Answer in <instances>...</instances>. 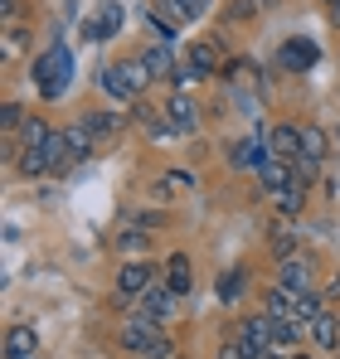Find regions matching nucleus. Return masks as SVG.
Listing matches in <instances>:
<instances>
[{
	"mask_svg": "<svg viewBox=\"0 0 340 359\" xmlns=\"http://www.w3.org/2000/svg\"><path fill=\"white\" fill-rule=\"evenodd\" d=\"M117 340H122L126 355H136V359H170L175 355V340H170L161 325L141 320V316H126L122 330H117Z\"/></svg>",
	"mask_w": 340,
	"mask_h": 359,
	"instance_id": "1",
	"label": "nucleus"
},
{
	"mask_svg": "<svg viewBox=\"0 0 340 359\" xmlns=\"http://www.w3.org/2000/svg\"><path fill=\"white\" fill-rule=\"evenodd\" d=\"M34 83H39V93H44L49 102H58V97L68 93V83H73V49H68L63 39H54V44L34 59Z\"/></svg>",
	"mask_w": 340,
	"mask_h": 359,
	"instance_id": "2",
	"label": "nucleus"
},
{
	"mask_svg": "<svg viewBox=\"0 0 340 359\" xmlns=\"http://www.w3.org/2000/svg\"><path fill=\"white\" fill-rule=\"evenodd\" d=\"M161 277H166V267H156V262H122L117 267V297L136 301L141 292H151Z\"/></svg>",
	"mask_w": 340,
	"mask_h": 359,
	"instance_id": "3",
	"label": "nucleus"
},
{
	"mask_svg": "<svg viewBox=\"0 0 340 359\" xmlns=\"http://www.w3.org/2000/svg\"><path fill=\"white\" fill-rule=\"evenodd\" d=\"M233 335L243 340L248 359H263L268 350H273V311H258V316H248V320H243Z\"/></svg>",
	"mask_w": 340,
	"mask_h": 359,
	"instance_id": "4",
	"label": "nucleus"
},
{
	"mask_svg": "<svg viewBox=\"0 0 340 359\" xmlns=\"http://www.w3.org/2000/svg\"><path fill=\"white\" fill-rule=\"evenodd\" d=\"M175 292H170L166 282H156V287H151V292H141V297H136V311H131V316H141V320H151V325H166L170 316H175Z\"/></svg>",
	"mask_w": 340,
	"mask_h": 359,
	"instance_id": "5",
	"label": "nucleus"
},
{
	"mask_svg": "<svg viewBox=\"0 0 340 359\" xmlns=\"http://www.w3.org/2000/svg\"><path fill=\"white\" fill-rule=\"evenodd\" d=\"M321 59V49H316V39H301V34H292L282 39V49H277V63H282L287 73H311Z\"/></svg>",
	"mask_w": 340,
	"mask_h": 359,
	"instance_id": "6",
	"label": "nucleus"
},
{
	"mask_svg": "<svg viewBox=\"0 0 340 359\" xmlns=\"http://www.w3.org/2000/svg\"><path fill=\"white\" fill-rule=\"evenodd\" d=\"M263 161H273V151H268V131L243 136V141L228 146V165H233V170H258Z\"/></svg>",
	"mask_w": 340,
	"mask_h": 359,
	"instance_id": "7",
	"label": "nucleus"
},
{
	"mask_svg": "<svg viewBox=\"0 0 340 359\" xmlns=\"http://www.w3.org/2000/svg\"><path fill=\"white\" fill-rule=\"evenodd\" d=\"M122 20H126V10H122L117 0H103V5H98V15H93V20L83 25V39H88V44H103V39H117Z\"/></svg>",
	"mask_w": 340,
	"mask_h": 359,
	"instance_id": "8",
	"label": "nucleus"
},
{
	"mask_svg": "<svg viewBox=\"0 0 340 359\" xmlns=\"http://www.w3.org/2000/svg\"><path fill=\"white\" fill-rule=\"evenodd\" d=\"M277 282L292 287V292H311V282H316V267H311V257L306 252H292L277 262Z\"/></svg>",
	"mask_w": 340,
	"mask_h": 359,
	"instance_id": "9",
	"label": "nucleus"
},
{
	"mask_svg": "<svg viewBox=\"0 0 340 359\" xmlns=\"http://www.w3.org/2000/svg\"><path fill=\"white\" fill-rule=\"evenodd\" d=\"M0 355L5 359H30V355H39V330L34 325H10L5 330V340H0Z\"/></svg>",
	"mask_w": 340,
	"mask_h": 359,
	"instance_id": "10",
	"label": "nucleus"
},
{
	"mask_svg": "<svg viewBox=\"0 0 340 359\" xmlns=\"http://www.w3.org/2000/svg\"><path fill=\"white\" fill-rule=\"evenodd\" d=\"M166 117H170V126H175V136H195V131H200V107H195L190 93H175V97H170Z\"/></svg>",
	"mask_w": 340,
	"mask_h": 359,
	"instance_id": "11",
	"label": "nucleus"
},
{
	"mask_svg": "<svg viewBox=\"0 0 340 359\" xmlns=\"http://www.w3.org/2000/svg\"><path fill=\"white\" fill-rule=\"evenodd\" d=\"M161 282H166L175 297H190V292H195V267H190V252H170V257H166V277H161Z\"/></svg>",
	"mask_w": 340,
	"mask_h": 359,
	"instance_id": "12",
	"label": "nucleus"
},
{
	"mask_svg": "<svg viewBox=\"0 0 340 359\" xmlns=\"http://www.w3.org/2000/svg\"><path fill=\"white\" fill-rule=\"evenodd\" d=\"M268 151H273L277 161H296V156H301V126L277 121V126L268 131Z\"/></svg>",
	"mask_w": 340,
	"mask_h": 359,
	"instance_id": "13",
	"label": "nucleus"
},
{
	"mask_svg": "<svg viewBox=\"0 0 340 359\" xmlns=\"http://www.w3.org/2000/svg\"><path fill=\"white\" fill-rule=\"evenodd\" d=\"M98 88L112 97V102H141V93L131 88V78L122 73V63H112V68H103V78H98Z\"/></svg>",
	"mask_w": 340,
	"mask_h": 359,
	"instance_id": "14",
	"label": "nucleus"
},
{
	"mask_svg": "<svg viewBox=\"0 0 340 359\" xmlns=\"http://www.w3.org/2000/svg\"><path fill=\"white\" fill-rule=\"evenodd\" d=\"M258 184L268 189V194H277V189H287V184H296V170H292V161H263L258 165Z\"/></svg>",
	"mask_w": 340,
	"mask_h": 359,
	"instance_id": "15",
	"label": "nucleus"
},
{
	"mask_svg": "<svg viewBox=\"0 0 340 359\" xmlns=\"http://www.w3.org/2000/svg\"><path fill=\"white\" fill-rule=\"evenodd\" d=\"M141 20H146L151 44H175V20H170L161 5H146V10H141Z\"/></svg>",
	"mask_w": 340,
	"mask_h": 359,
	"instance_id": "16",
	"label": "nucleus"
},
{
	"mask_svg": "<svg viewBox=\"0 0 340 359\" xmlns=\"http://www.w3.org/2000/svg\"><path fill=\"white\" fill-rule=\"evenodd\" d=\"M306 335H311V345L316 350H336V340H340V320L331 316V311H321L311 325H306Z\"/></svg>",
	"mask_w": 340,
	"mask_h": 359,
	"instance_id": "17",
	"label": "nucleus"
},
{
	"mask_svg": "<svg viewBox=\"0 0 340 359\" xmlns=\"http://www.w3.org/2000/svg\"><path fill=\"white\" fill-rule=\"evenodd\" d=\"M141 63L151 68V78H175L180 73V63L170 59V44H146L141 49Z\"/></svg>",
	"mask_w": 340,
	"mask_h": 359,
	"instance_id": "18",
	"label": "nucleus"
},
{
	"mask_svg": "<svg viewBox=\"0 0 340 359\" xmlns=\"http://www.w3.org/2000/svg\"><path fill=\"white\" fill-rule=\"evenodd\" d=\"M185 63H190V68H200L204 78L224 68V59H219V44H214V39H200V44H190V59H185Z\"/></svg>",
	"mask_w": 340,
	"mask_h": 359,
	"instance_id": "19",
	"label": "nucleus"
},
{
	"mask_svg": "<svg viewBox=\"0 0 340 359\" xmlns=\"http://www.w3.org/2000/svg\"><path fill=\"white\" fill-rule=\"evenodd\" d=\"M136 126L146 131V136H175V126H170V117L166 112H156V107H146V102H136Z\"/></svg>",
	"mask_w": 340,
	"mask_h": 359,
	"instance_id": "20",
	"label": "nucleus"
},
{
	"mask_svg": "<svg viewBox=\"0 0 340 359\" xmlns=\"http://www.w3.org/2000/svg\"><path fill=\"white\" fill-rule=\"evenodd\" d=\"M326 151H331V136H326V126L306 121V126H301V156H311V161H326Z\"/></svg>",
	"mask_w": 340,
	"mask_h": 359,
	"instance_id": "21",
	"label": "nucleus"
},
{
	"mask_svg": "<svg viewBox=\"0 0 340 359\" xmlns=\"http://www.w3.org/2000/svg\"><path fill=\"white\" fill-rule=\"evenodd\" d=\"M63 131H68V146H73V161H88V156H93V146H98V136L88 131V121L78 117L73 126H63Z\"/></svg>",
	"mask_w": 340,
	"mask_h": 359,
	"instance_id": "22",
	"label": "nucleus"
},
{
	"mask_svg": "<svg viewBox=\"0 0 340 359\" xmlns=\"http://www.w3.org/2000/svg\"><path fill=\"white\" fill-rule=\"evenodd\" d=\"M243 287H248L243 267H228L224 277H219V287H214V292H219V301H224V306H238V297H243Z\"/></svg>",
	"mask_w": 340,
	"mask_h": 359,
	"instance_id": "23",
	"label": "nucleus"
},
{
	"mask_svg": "<svg viewBox=\"0 0 340 359\" xmlns=\"http://www.w3.org/2000/svg\"><path fill=\"white\" fill-rule=\"evenodd\" d=\"M321 311H326V297H321V292L311 287V292H301V297H296V311H292V320H301V325H311V320H316Z\"/></svg>",
	"mask_w": 340,
	"mask_h": 359,
	"instance_id": "24",
	"label": "nucleus"
},
{
	"mask_svg": "<svg viewBox=\"0 0 340 359\" xmlns=\"http://www.w3.org/2000/svg\"><path fill=\"white\" fill-rule=\"evenodd\" d=\"M54 170V161H49V151L44 146H34V151H20V175H49Z\"/></svg>",
	"mask_w": 340,
	"mask_h": 359,
	"instance_id": "25",
	"label": "nucleus"
},
{
	"mask_svg": "<svg viewBox=\"0 0 340 359\" xmlns=\"http://www.w3.org/2000/svg\"><path fill=\"white\" fill-rule=\"evenodd\" d=\"M156 5L166 10L170 20H200L209 10V0H156Z\"/></svg>",
	"mask_w": 340,
	"mask_h": 359,
	"instance_id": "26",
	"label": "nucleus"
},
{
	"mask_svg": "<svg viewBox=\"0 0 340 359\" xmlns=\"http://www.w3.org/2000/svg\"><path fill=\"white\" fill-rule=\"evenodd\" d=\"M49 136H54V131H49V121H44V117H25V126H20V146H25V151L44 146Z\"/></svg>",
	"mask_w": 340,
	"mask_h": 359,
	"instance_id": "27",
	"label": "nucleus"
},
{
	"mask_svg": "<svg viewBox=\"0 0 340 359\" xmlns=\"http://www.w3.org/2000/svg\"><path fill=\"white\" fill-rule=\"evenodd\" d=\"M273 204L282 209L287 219H292V214H301V209H306V184H287V189H277V194H273Z\"/></svg>",
	"mask_w": 340,
	"mask_h": 359,
	"instance_id": "28",
	"label": "nucleus"
},
{
	"mask_svg": "<svg viewBox=\"0 0 340 359\" xmlns=\"http://www.w3.org/2000/svg\"><path fill=\"white\" fill-rule=\"evenodd\" d=\"M83 121H88V131H93L98 141H107V136L122 131V117H117V112H83Z\"/></svg>",
	"mask_w": 340,
	"mask_h": 359,
	"instance_id": "29",
	"label": "nucleus"
},
{
	"mask_svg": "<svg viewBox=\"0 0 340 359\" xmlns=\"http://www.w3.org/2000/svg\"><path fill=\"white\" fill-rule=\"evenodd\" d=\"M161 189H166V194H195V189H200V175H195V170H166V175H161Z\"/></svg>",
	"mask_w": 340,
	"mask_h": 359,
	"instance_id": "30",
	"label": "nucleus"
},
{
	"mask_svg": "<svg viewBox=\"0 0 340 359\" xmlns=\"http://www.w3.org/2000/svg\"><path fill=\"white\" fill-rule=\"evenodd\" d=\"M296 297H301V292H292V287L277 282V287H268V311H273V316H292V311H296Z\"/></svg>",
	"mask_w": 340,
	"mask_h": 359,
	"instance_id": "31",
	"label": "nucleus"
},
{
	"mask_svg": "<svg viewBox=\"0 0 340 359\" xmlns=\"http://www.w3.org/2000/svg\"><path fill=\"white\" fill-rule=\"evenodd\" d=\"M44 151H49V161H54V170H63V165L73 161V146H68V131H54V136L44 141Z\"/></svg>",
	"mask_w": 340,
	"mask_h": 359,
	"instance_id": "32",
	"label": "nucleus"
},
{
	"mask_svg": "<svg viewBox=\"0 0 340 359\" xmlns=\"http://www.w3.org/2000/svg\"><path fill=\"white\" fill-rule=\"evenodd\" d=\"M253 15H258V5H253V0H233V5L224 10V25H248Z\"/></svg>",
	"mask_w": 340,
	"mask_h": 359,
	"instance_id": "33",
	"label": "nucleus"
},
{
	"mask_svg": "<svg viewBox=\"0 0 340 359\" xmlns=\"http://www.w3.org/2000/svg\"><path fill=\"white\" fill-rule=\"evenodd\" d=\"M292 252H301V248H296V233H292V229H277V233H273V257L282 262Z\"/></svg>",
	"mask_w": 340,
	"mask_h": 359,
	"instance_id": "34",
	"label": "nucleus"
},
{
	"mask_svg": "<svg viewBox=\"0 0 340 359\" xmlns=\"http://www.w3.org/2000/svg\"><path fill=\"white\" fill-rule=\"evenodd\" d=\"M316 165H321V161H311V156H296V161H292V170H296V184H306V189H311V180H316Z\"/></svg>",
	"mask_w": 340,
	"mask_h": 359,
	"instance_id": "35",
	"label": "nucleus"
},
{
	"mask_svg": "<svg viewBox=\"0 0 340 359\" xmlns=\"http://www.w3.org/2000/svg\"><path fill=\"white\" fill-rule=\"evenodd\" d=\"M0 126H5V131H20V126H25V107H20V102H5V107H0Z\"/></svg>",
	"mask_w": 340,
	"mask_h": 359,
	"instance_id": "36",
	"label": "nucleus"
},
{
	"mask_svg": "<svg viewBox=\"0 0 340 359\" xmlns=\"http://www.w3.org/2000/svg\"><path fill=\"white\" fill-rule=\"evenodd\" d=\"M30 44H34V34H30V29H10V34H5V54H25Z\"/></svg>",
	"mask_w": 340,
	"mask_h": 359,
	"instance_id": "37",
	"label": "nucleus"
},
{
	"mask_svg": "<svg viewBox=\"0 0 340 359\" xmlns=\"http://www.w3.org/2000/svg\"><path fill=\"white\" fill-rule=\"evenodd\" d=\"M117 248H122V252H146V248H151V238H146L141 229H131V233H122V238H117Z\"/></svg>",
	"mask_w": 340,
	"mask_h": 359,
	"instance_id": "38",
	"label": "nucleus"
},
{
	"mask_svg": "<svg viewBox=\"0 0 340 359\" xmlns=\"http://www.w3.org/2000/svg\"><path fill=\"white\" fill-rule=\"evenodd\" d=\"M219 359H248L243 340H238V335H228V340H224V350H219Z\"/></svg>",
	"mask_w": 340,
	"mask_h": 359,
	"instance_id": "39",
	"label": "nucleus"
},
{
	"mask_svg": "<svg viewBox=\"0 0 340 359\" xmlns=\"http://www.w3.org/2000/svg\"><path fill=\"white\" fill-rule=\"evenodd\" d=\"M331 25H336V29H340V0H336V5H331Z\"/></svg>",
	"mask_w": 340,
	"mask_h": 359,
	"instance_id": "40",
	"label": "nucleus"
},
{
	"mask_svg": "<svg viewBox=\"0 0 340 359\" xmlns=\"http://www.w3.org/2000/svg\"><path fill=\"white\" fill-rule=\"evenodd\" d=\"M253 5H258V10H273V5H282V0H253Z\"/></svg>",
	"mask_w": 340,
	"mask_h": 359,
	"instance_id": "41",
	"label": "nucleus"
},
{
	"mask_svg": "<svg viewBox=\"0 0 340 359\" xmlns=\"http://www.w3.org/2000/svg\"><path fill=\"white\" fill-rule=\"evenodd\" d=\"M263 359H292V355H282V350H268V355H263Z\"/></svg>",
	"mask_w": 340,
	"mask_h": 359,
	"instance_id": "42",
	"label": "nucleus"
},
{
	"mask_svg": "<svg viewBox=\"0 0 340 359\" xmlns=\"http://www.w3.org/2000/svg\"><path fill=\"white\" fill-rule=\"evenodd\" d=\"M5 5H15V0H0V10H5Z\"/></svg>",
	"mask_w": 340,
	"mask_h": 359,
	"instance_id": "43",
	"label": "nucleus"
},
{
	"mask_svg": "<svg viewBox=\"0 0 340 359\" xmlns=\"http://www.w3.org/2000/svg\"><path fill=\"white\" fill-rule=\"evenodd\" d=\"M292 359H311V355H292Z\"/></svg>",
	"mask_w": 340,
	"mask_h": 359,
	"instance_id": "44",
	"label": "nucleus"
},
{
	"mask_svg": "<svg viewBox=\"0 0 340 359\" xmlns=\"http://www.w3.org/2000/svg\"><path fill=\"white\" fill-rule=\"evenodd\" d=\"M326 5H336V0H326Z\"/></svg>",
	"mask_w": 340,
	"mask_h": 359,
	"instance_id": "45",
	"label": "nucleus"
},
{
	"mask_svg": "<svg viewBox=\"0 0 340 359\" xmlns=\"http://www.w3.org/2000/svg\"><path fill=\"white\" fill-rule=\"evenodd\" d=\"M336 141H340V131H336Z\"/></svg>",
	"mask_w": 340,
	"mask_h": 359,
	"instance_id": "46",
	"label": "nucleus"
},
{
	"mask_svg": "<svg viewBox=\"0 0 340 359\" xmlns=\"http://www.w3.org/2000/svg\"><path fill=\"white\" fill-rule=\"evenodd\" d=\"M30 359H39V355H30Z\"/></svg>",
	"mask_w": 340,
	"mask_h": 359,
	"instance_id": "47",
	"label": "nucleus"
}]
</instances>
